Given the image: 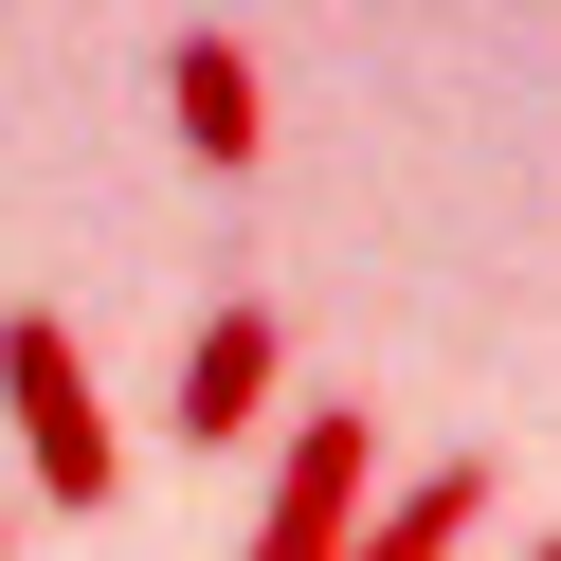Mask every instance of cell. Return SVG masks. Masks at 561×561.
Masks as SVG:
<instances>
[{"label":"cell","mask_w":561,"mask_h":561,"mask_svg":"<svg viewBox=\"0 0 561 561\" xmlns=\"http://www.w3.org/2000/svg\"><path fill=\"white\" fill-rule=\"evenodd\" d=\"M0 416L37 453V507H110L127 489V435H110V399H91L73 308H0Z\"/></svg>","instance_id":"1"},{"label":"cell","mask_w":561,"mask_h":561,"mask_svg":"<svg viewBox=\"0 0 561 561\" xmlns=\"http://www.w3.org/2000/svg\"><path fill=\"white\" fill-rule=\"evenodd\" d=\"M363 416H344V399H308L290 416V471H272V507H254V543H236V561H344V525H363Z\"/></svg>","instance_id":"2"},{"label":"cell","mask_w":561,"mask_h":561,"mask_svg":"<svg viewBox=\"0 0 561 561\" xmlns=\"http://www.w3.org/2000/svg\"><path fill=\"white\" fill-rule=\"evenodd\" d=\"M163 127H182V163H199V182H254L272 91H254V55H236L218 19H182V37H163Z\"/></svg>","instance_id":"3"},{"label":"cell","mask_w":561,"mask_h":561,"mask_svg":"<svg viewBox=\"0 0 561 561\" xmlns=\"http://www.w3.org/2000/svg\"><path fill=\"white\" fill-rule=\"evenodd\" d=\"M272 380H290V327H272L254 290L199 308V344H182V453H236V435L272 416Z\"/></svg>","instance_id":"4"},{"label":"cell","mask_w":561,"mask_h":561,"mask_svg":"<svg viewBox=\"0 0 561 561\" xmlns=\"http://www.w3.org/2000/svg\"><path fill=\"white\" fill-rule=\"evenodd\" d=\"M471 525H489V453H435V471H416L380 525H344V561H453Z\"/></svg>","instance_id":"5"},{"label":"cell","mask_w":561,"mask_h":561,"mask_svg":"<svg viewBox=\"0 0 561 561\" xmlns=\"http://www.w3.org/2000/svg\"><path fill=\"white\" fill-rule=\"evenodd\" d=\"M525 561H561V525H543V543H525Z\"/></svg>","instance_id":"6"}]
</instances>
